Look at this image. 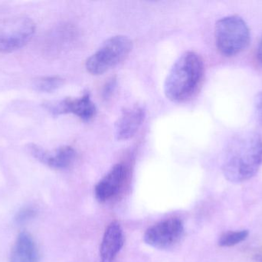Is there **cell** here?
Here are the masks:
<instances>
[{
  "label": "cell",
  "mask_w": 262,
  "mask_h": 262,
  "mask_svg": "<svg viewBox=\"0 0 262 262\" xmlns=\"http://www.w3.org/2000/svg\"><path fill=\"white\" fill-rule=\"evenodd\" d=\"M262 165V138L252 131L239 132L228 143L223 160V172L231 183L253 178Z\"/></svg>",
  "instance_id": "cell-1"
},
{
  "label": "cell",
  "mask_w": 262,
  "mask_h": 262,
  "mask_svg": "<svg viewBox=\"0 0 262 262\" xmlns=\"http://www.w3.org/2000/svg\"><path fill=\"white\" fill-rule=\"evenodd\" d=\"M204 71V62L199 54L190 51L182 54L165 80L166 98L175 103L189 99L201 85Z\"/></svg>",
  "instance_id": "cell-2"
},
{
  "label": "cell",
  "mask_w": 262,
  "mask_h": 262,
  "mask_svg": "<svg viewBox=\"0 0 262 262\" xmlns=\"http://www.w3.org/2000/svg\"><path fill=\"white\" fill-rule=\"evenodd\" d=\"M215 44L220 53L232 57L247 49L251 41L250 29L238 15L222 18L215 24Z\"/></svg>",
  "instance_id": "cell-3"
},
{
  "label": "cell",
  "mask_w": 262,
  "mask_h": 262,
  "mask_svg": "<svg viewBox=\"0 0 262 262\" xmlns=\"http://www.w3.org/2000/svg\"><path fill=\"white\" fill-rule=\"evenodd\" d=\"M133 43L125 35H115L106 40L85 63L89 73L102 75L124 61L132 50Z\"/></svg>",
  "instance_id": "cell-4"
},
{
  "label": "cell",
  "mask_w": 262,
  "mask_h": 262,
  "mask_svg": "<svg viewBox=\"0 0 262 262\" xmlns=\"http://www.w3.org/2000/svg\"><path fill=\"white\" fill-rule=\"evenodd\" d=\"M35 32V23L28 17L0 20V52L10 53L21 49L32 39Z\"/></svg>",
  "instance_id": "cell-5"
},
{
  "label": "cell",
  "mask_w": 262,
  "mask_h": 262,
  "mask_svg": "<svg viewBox=\"0 0 262 262\" xmlns=\"http://www.w3.org/2000/svg\"><path fill=\"white\" fill-rule=\"evenodd\" d=\"M184 235L183 221L177 218H168L149 228L143 239L152 247L161 250L175 247Z\"/></svg>",
  "instance_id": "cell-6"
},
{
  "label": "cell",
  "mask_w": 262,
  "mask_h": 262,
  "mask_svg": "<svg viewBox=\"0 0 262 262\" xmlns=\"http://www.w3.org/2000/svg\"><path fill=\"white\" fill-rule=\"evenodd\" d=\"M53 115L72 113L84 121H90L96 115V106L91 99L90 94L84 93L79 98H66L46 105Z\"/></svg>",
  "instance_id": "cell-7"
},
{
  "label": "cell",
  "mask_w": 262,
  "mask_h": 262,
  "mask_svg": "<svg viewBox=\"0 0 262 262\" xmlns=\"http://www.w3.org/2000/svg\"><path fill=\"white\" fill-rule=\"evenodd\" d=\"M127 176V167L121 163L115 165L95 186V198L101 203H107L115 198L121 192Z\"/></svg>",
  "instance_id": "cell-8"
},
{
  "label": "cell",
  "mask_w": 262,
  "mask_h": 262,
  "mask_svg": "<svg viewBox=\"0 0 262 262\" xmlns=\"http://www.w3.org/2000/svg\"><path fill=\"white\" fill-rule=\"evenodd\" d=\"M145 118V110L139 105L127 108L115 123V134L119 141H127L134 137Z\"/></svg>",
  "instance_id": "cell-9"
},
{
  "label": "cell",
  "mask_w": 262,
  "mask_h": 262,
  "mask_svg": "<svg viewBox=\"0 0 262 262\" xmlns=\"http://www.w3.org/2000/svg\"><path fill=\"white\" fill-rule=\"evenodd\" d=\"M29 149L32 155L38 161L58 170L70 167L76 157L75 149L71 146H63L52 153L34 144L29 145Z\"/></svg>",
  "instance_id": "cell-10"
},
{
  "label": "cell",
  "mask_w": 262,
  "mask_h": 262,
  "mask_svg": "<svg viewBox=\"0 0 262 262\" xmlns=\"http://www.w3.org/2000/svg\"><path fill=\"white\" fill-rule=\"evenodd\" d=\"M124 244V231L118 221H112L104 232L100 247L99 262H117Z\"/></svg>",
  "instance_id": "cell-11"
},
{
  "label": "cell",
  "mask_w": 262,
  "mask_h": 262,
  "mask_svg": "<svg viewBox=\"0 0 262 262\" xmlns=\"http://www.w3.org/2000/svg\"><path fill=\"white\" fill-rule=\"evenodd\" d=\"M39 252L33 237L23 231L15 239L10 253V262H38Z\"/></svg>",
  "instance_id": "cell-12"
},
{
  "label": "cell",
  "mask_w": 262,
  "mask_h": 262,
  "mask_svg": "<svg viewBox=\"0 0 262 262\" xmlns=\"http://www.w3.org/2000/svg\"><path fill=\"white\" fill-rule=\"evenodd\" d=\"M64 78L60 76H46L37 78L34 81L33 87L41 92H52L64 85Z\"/></svg>",
  "instance_id": "cell-13"
},
{
  "label": "cell",
  "mask_w": 262,
  "mask_h": 262,
  "mask_svg": "<svg viewBox=\"0 0 262 262\" xmlns=\"http://www.w3.org/2000/svg\"><path fill=\"white\" fill-rule=\"evenodd\" d=\"M249 235V230L229 231L225 232L219 239V246L223 248H230L246 241Z\"/></svg>",
  "instance_id": "cell-14"
},
{
  "label": "cell",
  "mask_w": 262,
  "mask_h": 262,
  "mask_svg": "<svg viewBox=\"0 0 262 262\" xmlns=\"http://www.w3.org/2000/svg\"><path fill=\"white\" fill-rule=\"evenodd\" d=\"M35 212V211L32 209H30V208L23 209V210L18 212V215H17V221L19 223H23L28 221V220L30 219L31 218L34 216Z\"/></svg>",
  "instance_id": "cell-15"
},
{
  "label": "cell",
  "mask_w": 262,
  "mask_h": 262,
  "mask_svg": "<svg viewBox=\"0 0 262 262\" xmlns=\"http://www.w3.org/2000/svg\"><path fill=\"white\" fill-rule=\"evenodd\" d=\"M115 86H116V79L115 78H112L106 83L104 87V90H103V96L105 99L108 98L112 95L114 90H115Z\"/></svg>",
  "instance_id": "cell-16"
},
{
  "label": "cell",
  "mask_w": 262,
  "mask_h": 262,
  "mask_svg": "<svg viewBox=\"0 0 262 262\" xmlns=\"http://www.w3.org/2000/svg\"><path fill=\"white\" fill-rule=\"evenodd\" d=\"M255 109L258 120L262 124V92L258 94L255 100Z\"/></svg>",
  "instance_id": "cell-17"
},
{
  "label": "cell",
  "mask_w": 262,
  "mask_h": 262,
  "mask_svg": "<svg viewBox=\"0 0 262 262\" xmlns=\"http://www.w3.org/2000/svg\"><path fill=\"white\" fill-rule=\"evenodd\" d=\"M257 55H258V58L259 60L260 63L262 65V37L261 40H260L259 44L258 46V49H257Z\"/></svg>",
  "instance_id": "cell-18"
},
{
  "label": "cell",
  "mask_w": 262,
  "mask_h": 262,
  "mask_svg": "<svg viewBox=\"0 0 262 262\" xmlns=\"http://www.w3.org/2000/svg\"><path fill=\"white\" fill-rule=\"evenodd\" d=\"M254 259L256 262H262V251L254 255Z\"/></svg>",
  "instance_id": "cell-19"
}]
</instances>
